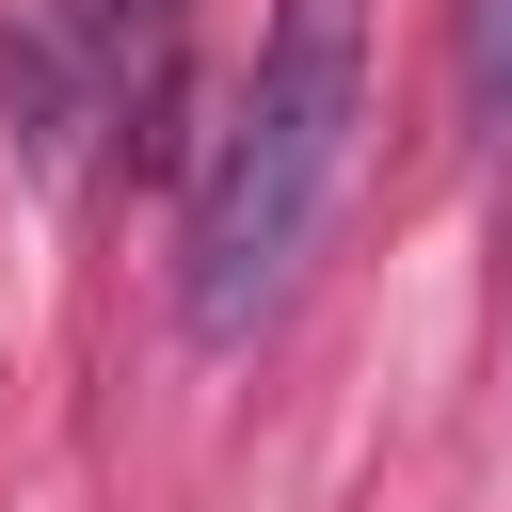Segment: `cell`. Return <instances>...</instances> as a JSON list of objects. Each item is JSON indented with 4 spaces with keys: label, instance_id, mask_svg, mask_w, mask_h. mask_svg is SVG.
<instances>
[{
    "label": "cell",
    "instance_id": "1",
    "mask_svg": "<svg viewBox=\"0 0 512 512\" xmlns=\"http://www.w3.org/2000/svg\"><path fill=\"white\" fill-rule=\"evenodd\" d=\"M352 128H368V0H272L256 80L224 96V128L192 160V224H176V320L192 336H256L304 288L320 208L352 176Z\"/></svg>",
    "mask_w": 512,
    "mask_h": 512
},
{
    "label": "cell",
    "instance_id": "2",
    "mask_svg": "<svg viewBox=\"0 0 512 512\" xmlns=\"http://www.w3.org/2000/svg\"><path fill=\"white\" fill-rule=\"evenodd\" d=\"M48 32H64L96 80H128V48H160V32H176V0H64Z\"/></svg>",
    "mask_w": 512,
    "mask_h": 512
},
{
    "label": "cell",
    "instance_id": "3",
    "mask_svg": "<svg viewBox=\"0 0 512 512\" xmlns=\"http://www.w3.org/2000/svg\"><path fill=\"white\" fill-rule=\"evenodd\" d=\"M464 128L512 144V0H464Z\"/></svg>",
    "mask_w": 512,
    "mask_h": 512
}]
</instances>
